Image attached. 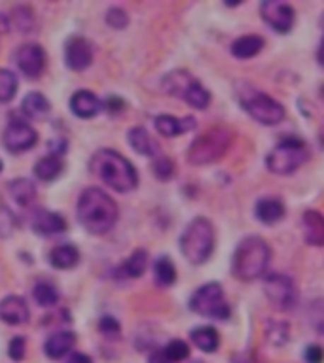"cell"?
I'll list each match as a JSON object with an SVG mask.
<instances>
[{"label": "cell", "mask_w": 324, "mask_h": 363, "mask_svg": "<svg viewBox=\"0 0 324 363\" xmlns=\"http://www.w3.org/2000/svg\"><path fill=\"white\" fill-rule=\"evenodd\" d=\"M146 265H148V254L144 250H135V252L131 254V258L127 259L122 267V273L124 276L127 278H139L142 276V273L146 270Z\"/></svg>", "instance_id": "cell-31"}, {"label": "cell", "mask_w": 324, "mask_h": 363, "mask_svg": "<svg viewBox=\"0 0 324 363\" xmlns=\"http://www.w3.org/2000/svg\"><path fill=\"white\" fill-rule=\"evenodd\" d=\"M180 250L190 263H205L214 250V227L207 218H195L180 237Z\"/></svg>", "instance_id": "cell-4"}, {"label": "cell", "mask_w": 324, "mask_h": 363, "mask_svg": "<svg viewBox=\"0 0 324 363\" xmlns=\"http://www.w3.org/2000/svg\"><path fill=\"white\" fill-rule=\"evenodd\" d=\"M307 159H309V148L306 142L298 136H289L273 148L265 159V165L273 174H292Z\"/></svg>", "instance_id": "cell-6"}, {"label": "cell", "mask_w": 324, "mask_h": 363, "mask_svg": "<svg viewBox=\"0 0 324 363\" xmlns=\"http://www.w3.org/2000/svg\"><path fill=\"white\" fill-rule=\"evenodd\" d=\"M106 23L114 27V29H122L127 25V16H125L124 10H120V8H110L108 13H106Z\"/></svg>", "instance_id": "cell-40"}, {"label": "cell", "mask_w": 324, "mask_h": 363, "mask_svg": "<svg viewBox=\"0 0 324 363\" xmlns=\"http://www.w3.org/2000/svg\"><path fill=\"white\" fill-rule=\"evenodd\" d=\"M23 112L25 116L33 117V119H40L50 112V102L44 95L40 93H29L23 99Z\"/></svg>", "instance_id": "cell-27"}, {"label": "cell", "mask_w": 324, "mask_h": 363, "mask_svg": "<svg viewBox=\"0 0 324 363\" xmlns=\"http://www.w3.org/2000/svg\"><path fill=\"white\" fill-rule=\"evenodd\" d=\"M150 363H171V359L167 357V354L163 352V348H161V350H156L152 356H150Z\"/></svg>", "instance_id": "cell-43"}, {"label": "cell", "mask_w": 324, "mask_h": 363, "mask_svg": "<svg viewBox=\"0 0 324 363\" xmlns=\"http://www.w3.org/2000/svg\"><path fill=\"white\" fill-rule=\"evenodd\" d=\"M192 343H194L199 350L203 352H214L220 345V337L216 333V329L211 328V326H201V328H195L192 331Z\"/></svg>", "instance_id": "cell-25"}, {"label": "cell", "mask_w": 324, "mask_h": 363, "mask_svg": "<svg viewBox=\"0 0 324 363\" xmlns=\"http://www.w3.org/2000/svg\"><path fill=\"white\" fill-rule=\"evenodd\" d=\"M260 12H262V18H264L265 23L270 25L273 30L281 32V35H287L294 27L296 13L292 6L284 4V2H279V0L262 2Z\"/></svg>", "instance_id": "cell-10"}, {"label": "cell", "mask_w": 324, "mask_h": 363, "mask_svg": "<svg viewBox=\"0 0 324 363\" xmlns=\"http://www.w3.org/2000/svg\"><path fill=\"white\" fill-rule=\"evenodd\" d=\"M19 71L23 72L25 76L38 78L44 71V63H46V55L38 44H25L18 49L16 55Z\"/></svg>", "instance_id": "cell-12"}, {"label": "cell", "mask_w": 324, "mask_h": 363, "mask_svg": "<svg viewBox=\"0 0 324 363\" xmlns=\"http://www.w3.org/2000/svg\"><path fill=\"white\" fill-rule=\"evenodd\" d=\"M35 299L40 307H53L59 301V293H57L55 286H52V284L40 282L35 287Z\"/></svg>", "instance_id": "cell-32"}, {"label": "cell", "mask_w": 324, "mask_h": 363, "mask_svg": "<svg viewBox=\"0 0 324 363\" xmlns=\"http://www.w3.org/2000/svg\"><path fill=\"white\" fill-rule=\"evenodd\" d=\"M163 352H166L167 357L171 359V363L183 362V359H186V357L190 356L188 345H186V343H184V340H180V339L171 340V343H169V345L163 348Z\"/></svg>", "instance_id": "cell-34"}, {"label": "cell", "mask_w": 324, "mask_h": 363, "mask_svg": "<svg viewBox=\"0 0 324 363\" xmlns=\"http://www.w3.org/2000/svg\"><path fill=\"white\" fill-rule=\"evenodd\" d=\"M78 220L89 233L103 234L118 222V206L103 189L89 188L78 201Z\"/></svg>", "instance_id": "cell-1"}, {"label": "cell", "mask_w": 324, "mask_h": 363, "mask_svg": "<svg viewBox=\"0 0 324 363\" xmlns=\"http://www.w3.org/2000/svg\"><path fill=\"white\" fill-rule=\"evenodd\" d=\"M301 231L307 244L324 246V216L317 210H307L301 218Z\"/></svg>", "instance_id": "cell-16"}, {"label": "cell", "mask_w": 324, "mask_h": 363, "mask_svg": "<svg viewBox=\"0 0 324 363\" xmlns=\"http://www.w3.org/2000/svg\"><path fill=\"white\" fill-rule=\"evenodd\" d=\"M129 144L135 152L142 155H156L159 152V146L144 127H133L129 131Z\"/></svg>", "instance_id": "cell-23"}, {"label": "cell", "mask_w": 324, "mask_h": 363, "mask_svg": "<svg viewBox=\"0 0 324 363\" xmlns=\"http://www.w3.org/2000/svg\"><path fill=\"white\" fill-rule=\"evenodd\" d=\"M74 343H76V335L72 331H57L47 339L44 350L52 359H59V357L65 356L66 352H71Z\"/></svg>", "instance_id": "cell-19"}, {"label": "cell", "mask_w": 324, "mask_h": 363, "mask_svg": "<svg viewBox=\"0 0 324 363\" xmlns=\"http://www.w3.org/2000/svg\"><path fill=\"white\" fill-rule=\"evenodd\" d=\"M30 227L40 234H55L61 233V231H65L66 222L65 218H61L59 214H55V212L38 208V210H35L30 214Z\"/></svg>", "instance_id": "cell-15"}, {"label": "cell", "mask_w": 324, "mask_h": 363, "mask_svg": "<svg viewBox=\"0 0 324 363\" xmlns=\"http://www.w3.org/2000/svg\"><path fill=\"white\" fill-rule=\"evenodd\" d=\"M154 276H156V282H158L161 287H169L173 282L177 280V269L169 258L161 256V258L154 263Z\"/></svg>", "instance_id": "cell-28"}, {"label": "cell", "mask_w": 324, "mask_h": 363, "mask_svg": "<svg viewBox=\"0 0 324 363\" xmlns=\"http://www.w3.org/2000/svg\"><path fill=\"white\" fill-rule=\"evenodd\" d=\"M323 97H324V85H323Z\"/></svg>", "instance_id": "cell-50"}, {"label": "cell", "mask_w": 324, "mask_h": 363, "mask_svg": "<svg viewBox=\"0 0 324 363\" xmlns=\"http://www.w3.org/2000/svg\"><path fill=\"white\" fill-rule=\"evenodd\" d=\"M13 229H16V218L6 206H0V237L6 239L13 233Z\"/></svg>", "instance_id": "cell-38"}, {"label": "cell", "mask_w": 324, "mask_h": 363, "mask_svg": "<svg viewBox=\"0 0 324 363\" xmlns=\"http://www.w3.org/2000/svg\"><path fill=\"white\" fill-rule=\"evenodd\" d=\"M105 105L108 110L116 112V110H122V108H124V100L116 99V97H110V99H106Z\"/></svg>", "instance_id": "cell-44"}, {"label": "cell", "mask_w": 324, "mask_h": 363, "mask_svg": "<svg viewBox=\"0 0 324 363\" xmlns=\"http://www.w3.org/2000/svg\"><path fill=\"white\" fill-rule=\"evenodd\" d=\"M18 91V80L12 72L6 69H0V102H8L13 99Z\"/></svg>", "instance_id": "cell-33"}, {"label": "cell", "mask_w": 324, "mask_h": 363, "mask_svg": "<svg viewBox=\"0 0 324 363\" xmlns=\"http://www.w3.org/2000/svg\"><path fill=\"white\" fill-rule=\"evenodd\" d=\"M152 167L159 180H169L175 174V163L169 157H158L154 161Z\"/></svg>", "instance_id": "cell-36"}, {"label": "cell", "mask_w": 324, "mask_h": 363, "mask_svg": "<svg viewBox=\"0 0 324 363\" xmlns=\"http://www.w3.org/2000/svg\"><path fill=\"white\" fill-rule=\"evenodd\" d=\"M195 78L186 71H175L171 74H167L163 78V89H166L167 93L173 95V97H178V99H183L184 93L188 91V88L192 85Z\"/></svg>", "instance_id": "cell-22"}, {"label": "cell", "mask_w": 324, "mask_h": 363, "mask_svg": "<svg viewBox=\"0 0 324 363\" xmlns=\"http://www.w3.org/2000/svg\"><path fill=\"white\" fill-rule=\"evenodd\" d=\"M52 155H63L65 153V148H66V142L61 141V138H57L55 142H52Z\"/></svg>", "instance_id": "cell-45"}, {"label": "cell", "mask_w": 324, "mask_h": 363, "mask_svg": "<svg viewBox=\"0 0 324 363\" xmlns=\"http://www.w3.org/2000/svg\"><path fill=\"white\" fill-rule=\"evenodd\" d=\"M239 102L245 110L262 125H277L283 121L284 106L258 89L247 88L239 95Z\"/></svg>", "instance_id": "cell-7"}, {"label": "cell", "mask_w": 324, "mask_h": 363, "mask_svg": "<svg viewBox=\"0 0 324 363\" xmlns=\"http://www.w3.org/2000/svg\"><path fill=\"white\" fill-rule=\"evenodd\" d=\"M16 13V25H18V29L21 32H29L30 27H33V12H30L29 8H16L13 10Z\"/></svg>", "instance_id": "cell-39"}, {"label": "cell", "mask_w": 324, "mask_h": 363, "mask_svg": "<svg viewBox=\"0 0 324 363\" xmlns=\"http://www.w3.org/2000/svg\"><path fill=\"white\" fill-rule=\"evenodd\" d=\"M265 295L277 311H290L298 299L292 278L281 273H272L265 276Z\"/></svg>", "instance_id": "cell-9"}, {"label": "cell", "mask_w": 324, "mask_h": 363, "mask_svg": "<svg viewBox=\"0 0 324 363\" xmlns=\"http://www.w3.org/2000/svg\"><path fill=\"white\" fill-rule=\"evenodd\" d=\"M29 318V307L25 303V299L18 295H10V297L0 301V320L10 323V326H21L27 322Z\"/></svg>", "instance_id": "cell-14"}, {"label": "cell", "mask_w": 324, "mask_h": 363, "mask_svg": "<svg viewBox=\"0 0 324 363\" xmlns=\"http://www.w3.org/2000/svg\"><path fill=\"white\" fill-rule=\"evenodd\" d=\"M25 339L23 337H16V339H12V343H10V348H8V354H10V357H12L13 362H21L25 357Z\"/></svg>", "instance_id": "cell-41"}, {"label": "cell", "mask_w": 324, "mask_h": 363, "mask_svg": "<svg viewBox=\"0 0 324 363\" xmlns=\"http://www.w3.org/2000/svg\"><path fill=\"white\" fill-rule=\"evenodd\" d=\"M318 63L324 65V38L323 42H320V47H318Z\"/></svg>", "instance_id": "cell-48"}, {"label": "cell", "mask_w": 324, "mask_h": 363, "mask_svg": "<svg viewBox=\"0 0 324 363\" xmlns=\"http://www.w3.org/2000/svg\"><path fill=\"white\" fill-rule=\"evenodd\" d=\"M272 259V248L260 237H247L239 242L233 254V275L239 280L250 282L264 275Z\"/></svg>", "instance_id": "cell-3"}, {"label": "cell", "mask_w": 324, "mask_h": 363, "mask_svg": "<svg viewBox=\"0 0 324 363\" xmlns=\"http://www.w3.org/2000/svg\"><path fill=\"white\" fill-rule=\"evenodd\" d=\"M306 359L307 363H323L324 362V350L323 346L309 345L306 348Z\"/></svg>", "instance_id": "cell-42"}, {"label": "cell", "mask_w": 324, "mask_h": 363, "mask_svg": "<svg viewBox=\"0 0 324 363\" xmlns=\"http://www.w3.org/2000/svg\"><path fill=\"white\" fill-rule=\"evenodd\" d=\"M256 218L260 222L264 223H277L279 220L284 218V205L279 199H273V197H265V199H260L256 203Z\"/></svg>", "instance_id": "cell-20"}, {"label": "cell", "mask_w": 324, "mask_h": 363, "mask_svg": "<svg viewBox=\"0 0 324 363\" xmlns=\"http://www.w3.org/2000/svg\"><path fill=\"white\" fill-rule=\"evenodd\" d=\"M190 309L199 316L214 318V320H228L231 309L224 297V290L216 282H209L194 292L190 299Z\"/></svg>", "instance_id": "cell-8"}, {"label": "cell", "mask_w": 324, "mask_h": 363, "mask_svg": "<svg viewBox=\"0 0 324 363\" xmlns=\"http://www.w3.org/2000/svg\"><path fill=\"white\" fill-rule=\"evenodd\" d=\"M100 108H103L100 100L97 99L91 91H88V89H82V91H78V93L72 95L71 110L72 114H76L78 117L88 119V117L97 116Z\"/></svg>", "instance_id": "cell-17"}, {"label": "cell", "mask_w": 324, "mask_h": 363, "mask_svg": "<svg viewBox=\"0 0 324 363\" xmlns=\"http://www.w3.org/2000/svg\"><path fill=\"white\" fill-rule=\"evenodd\" d=\"M65 61L69 69L72 71H83L91 65L93 61V52H91V44L82 36H74L66 42L65 47Z\"/></svg>", "instance_id": "cell-13"}, {"label": "cell", "mask_w": 324, "mask_h": 363, "mask_svg": "<svg viewBox=\"0 0 324 363\" xmlns=\"http://www.w3.org/2000/svg\"><path fill=\"white\" fill-rule=\"evenodd\" d=\"M38 141L36 131L25 121H12L4 131V146L10 152H25L33 148Z\"/></svg>", "instance_id": "cell-11"}, {"label": "cell", "mask_w": 324, "mask_h": 363, "mask_svg": "<svg viewBox=\"0 0 324 363\" xmlns=\"http://www.w3.org/2000/svg\"><path fill=\"white\" fill-rule=\"evenodd\" d=\"M0 170H2V161H0Z\"/></svg>", "instance_id": "cell-49"}, {"label": "cell", "mask_w": 324, "mask_h": 363, "mask_svg": "<svg viewBox=\"0 0 324 363\" xmlns=\"http://www.w3.org/2000/svg\"><path fill=\"white\" fill-rule=\"evenodd\" d=\"M265 337H267L270 343L273 340V337H277V339H275V346L284 345L287 339H289V328H287V323H283V322L270 323V328L265 329Z\"/></svg>", "instance_id": "cell-35"}, {"label": "cell", "mask_w": 324, "mask_h": 363, "mask_svg": "<svg viewBox=\"0 0 324 363\" xmlns=\"http://www.w3.org/2000/svg\"><path fill=\"white\" fill-rule=\"evenodd\" d=\"M8 30H10V21L4 13H0V35H6Z\"/></svg>", "instance_id": "cell-47"}, {"label": "cell", "mask_w": 324, "mask_h": 363, "mask_svg": "<svg viewBox=\"0 0 324 363\" xmlns=\"http://www.w3.org/2000/svg\"><path fill=\"white\" fill-rule=\"evenodd\" d=\"M264 46L265 42L262 36L247 35L241 36V38H237V40L231 44V53H233L237 59H250L254 57V55H258Z\"/></svg>", "instance_id": "cell-21"}, {"label": "cell", "mask_w": 324, "mask_h": 363, "mask_svg": "<svg viewBox=\"0 0 324 363\" xmlns=\"http://www.w3.org/2000/svg\"><path fill=\"white\" fill-rule=\"evenodd\" d=\"M99 331L105 335L106 339H118L120 331H122V326L116 318L105 316L99 322Z\"/></svg>", "instance_id": "cell-37"}, {"label": "cell", "mask_w": 324, "mask_h": 363, "mask_svg": "<svg viewBox=\"0 0 324 363\" xmlns=\"http://www.w3.org/2000/svg\"><path fill=\"white\" fill-rule=\"evenodd\" d=\"M91 170L100 180L106 182V186H110L120 194L131 191L139 182L133 165L114 150H100L95 153L91 159Z\"/></svg>", "instance_id": "cell-2"}, {"label": "cell", "mask_w": 324, "mask_h": 363, "mask_svg": "<svg viewBox=\"0 0 324 363\" xmlns=\"http://www.w3.org/2000/svg\"><path fill=\"white\" fill-rule=\"evenodd\" d=\"M78 259H80V254L71 244H61L50 252V263L55 269H72L78 263Z\"/></svg>", "instance_id": "cell-24"}, {"label": "cell", "mask_w": 324, "mask_h": 363, "mask_svg": "<svg viewBox=\"0 0 324 363\" xmlns=\"http://www.w3.org/2000/svg\"><path fill=\"white\" fill-rule=\"evenodd\" d=\"M63 165H61L59 157L57 155H46L42 157L35 167V174L44 182H52L59 176Z\"/></svg>", "instance_id": "cell-29"}, {"label": "cell", "mask_w": 324, "mask_h": 363, "mask_svg": "<svg viewBox=\"0 0 324 363\" xmlns=\"http://www.w3.org/2000/svg\"><path fill=\"white\" fill-rule=\"evenodd\" d=\"M66 363H91V357L86 356V354H72Z\"/></svg>", "instance_id": "cell-46"}, {"label": "cell", "mask_w": 324, "mask_h": 363, "mask_svg": "<svg viewBox=\"0 0 324 363\" xmlns=\"http://www.w3.org/2000/svg\"><path fill=\"white\" fill-rule=\"evenodd\" d=\"M194 127H195L194 117H184V119H178V117L167 116V114L156 117V129H158V133L163 136H169V138L183 135V133L194 129Z\"/></svg>", "instance_id": "cell-18"}, {"label": "cell", "mask_w": 324, "mask_h": 363, "mask_svg": "<svg viewBox=\"0 0 324 363\" xmlns=\"http://www.w3.org/2000/svg\"><path fill=\"white\" fill-rule=\"evenodd\" d=\"M183 99L186 100L190 106L197 108V110H205L207 106L211 105V93H209L197 80L192 82V85H190L188 91L184 93Z\"/></svg>", "instance_id": "cell-30"}, {"label": "cell", "mask_w": 324, "mask_h": 363, "mask_svg": "<svg viewBox=\"0 0 324 363\" xmlns=\"http://www.w3.org/2000/svg\"><path fill=\"white\" fill-rule=\"evenodd\" d=\"M233 133L224 125H216L197 136L188 150V161L192 165H209L219 161L231 146Z\"/></svg>", "instance_id": "cell-5"}, {"label": "cell", "mask_w": 324, "mask_h": 363, "mask_svg": "<svg viewBox=\"0 0 324 363\" xmlns=\"http://www.w3.org/2000/svg\"><path fill=\"white\" fill-rule=\"evenodd\" d=\"M10 194L19 206H29L36 197V186L27 178H18L10 184Z\"/></svg>", "instance_id": "cell-26"}]
</instances>
